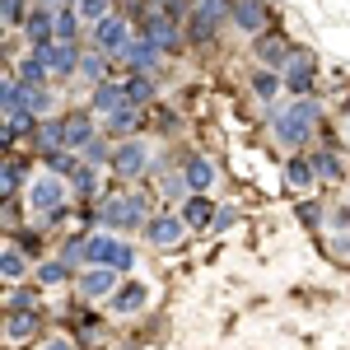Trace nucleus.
I'll use <instances>...</instances> for the list:
<instances>
[{"instance_id": "nucleus-6", "label": "nucleus", "mask_w": 350, "mask_h": 350, "mask_svg": "<svg viewBox=\"0 0 350 350\" xmlns=\"http://www.w3.org/2000/svg\"><path fill=\"white\" fill-rule=\"evenodd\" d=\"M94 42H98V52H126L131 47V24L126 19H117V14H108L103 24H94Z\"/></svg>"}, {"instance_id": "nucleus-20", "label": "nucleus", "mask_w": 350, "mask_h": 350, "mask_svg": "<svg viewBox=\"0 0 350 350\" xmlns=\"http://www.w3.org/2000/svg\"><path fill=\"white\" fill-rule=\"evenodd\" d=\"M19 84H24V89H33V94H38V89H42V84H47V66H42V61H38V56H28V61H19Z\"/></svg>"}, {"instance_id": "nucleus-9", "label": "nucleus", "mask_w": 350, "mask_h": 350, "mask_svg": "<svg viewBox=\"0 0 350 350\" xmlns=\"http://www.w3.org/2000/svg\"><path fill=\"white\" fill-rule=\"evenodd\" d=\"M112 168H117V178H140V168H145V140H122L112 150Z\"/></svg>"}, {"instance_id": "nucleus-7", "label": "nucleus", "mask_w": 350, "mask_h": 350, "mask_svg": "<svg viewBox=\"0 0 350 350\" xmlns=\"http://www.w3.org/2000/svg\"><path fill=\"white\" fill-rule=\"evenodd\" d=\"M229 19H234L243 33H252V38H257V33L267 38V24H271V14H267L262 0H234V14H229Z\"/></svg>"}, {"instance_id": "nucleus-22", "label": "nucleus", "mask_w": 350, "mask_h": 350, "mask_svg": "<svg viewBox=\"0 0 350 350\" xmlns=\"http://www.w3.org/2000/svg\"><path fill=\"white\" fill-rule=\"evenodd\" d=\"M80 75L94 84V89H98V84H108V80H103V75H108V56H103V52H89L80 61Z\"/></svg>"}, {"instance_id": "nucleus-38", "label": "nucleus", "mask_w": 350, "mask_h": 350, "mask_svg": "<svg viewBox=\"0 0 350 350\" xmlns=\"http://www.w3.org/2000/svg\"><path fill=\"white\" fill-rule=\"evenodd\" d=\"M0 5H5V24H10V28L19 24V19H28V14H24V0H0Z\"/></svg>"}, {"instance_id": "nucleus-17", "label": "nucleus", "mask_w": 350, "mask_h": 350, "mask_svg": "<svg viewBox=\"0 0 350 350\" xmlns=\"http://www.w3.org/2000/svg\"><path fill=\"white\" fill-rule=\"evenodd\" d=\"M145 304H150V285H140V280H126V285L117 290V299H112L117 313H140Z\"/></svg>"}, {"instance_id": "nucleus-36", "label": "nucleus", "mask_w": 350, "mask_h": 350, "mask_svg": "<svg viewBox=\"0 0 350 350\" xmlns=\"http://www.w3.org/2000/svg\"><path fill=\"white\" fill-rule=\"evenodd\" d=\"M187 178H183V173H173V178H163V196H168V201H183V196H187Z\"/></svg>"}, {"instance_id": "nucleus-21", "label": "nucleus", "mask_w": 350, "mask_h": 350, "mask_svg": "<svg viewBox=\"0 0 350 350\" xmlns=\"http://www.w3.org/2000/svg\"><path fill=\"white\" fill-rule=\"evenodd\" d=\"M33 332H38V318H33V313H10V318H5V336H10V341H28Z\"/></svg>"}, {"instance_id": "nucleus-27", "label": "nucleus", "mask_w": 350, "mask_h": 350, "mask_svg": "<svg viewBox=\"0 0 350 350\" xmlns=\"http://www.w3.org/2000/svg\"><path fill=\"white\" fill-rule=\"evenodd\" d=\"M280 75H275V70H257V75H252V89H257V98H275V94H280Z\"/></svg>"}, {"instance_id": "nucleus-29", "label": "nucleus", "mask_w": 350, "mask_h": 350, "mask_svg": "<svg viewBox=\"0 0 350 350\" xmlns=\"http://www.w3.org/2000/svg\"><path fill=\"white\" fill-rule=\"evenodd\" d=\"M75 19H80V10H56V42L75 38Z\"/></svg>"}, {"instance_id": "nucleus-35", "label": "nucleus", "mask_w": 350, "mask_h": 350, "mask_svg": "<svg viewBox=\"0 0 350 350\" xmlns=\"http://www.w3.org/2000/svg\"><path fill=\"white\" fill-rule=\"evenodd\" d=\"M80 19L103 24V19H108V0H80Z\"/></svg>"}, {"instance_id": "nucleus-24", "label": "nucleus", "mask_w": 350, "mask_h": 350, "mask_svg": "<svg viewBox=\"0 0 350 350\" xmlns=\"http://www.w3.org/2000/svg\"><path fill=\"white\" fill-rule=\"evenodd\" d=\"M257 56L262 61H280V56H290V42L280 33H267V38H257Z\"/></svg>"}, {"instance_id": "nucleus-14", "label": "nucleus", "mask_w": 350, "mask_h": 350, "mask_svg": "<svg viewBox=\"0 0 350 350\" xmlns=\"http://www.w3.org/2000/svg\"><path fill=\"white\" fill-rule=\"evenodd\" d=\"M178 215H183V224H187V229H215V215H219V211L206 201V196H187Z\"/></svg>"}, {"instance_id": "nucleus-39", "label": "nucleus", "mask_w": 350, "mask_h": 350, "mask_svg": "<svg viewBox=\"0 0 350 350\" xmlns=\"http://www.w3.org/2000/svg\"><path fill=\"white\" fill-rule=\"evenodd\" d=\"M84 159H89V163H103V159H108V145H103V135H98V140L84 150Z\"/></svg>"}, {"instance_id": "nucleus-3", "label": "nucleus", "mask_w": 350, "mask_h": 350, "mask_svg": "<svg viewBox=\"0 0 350 350\" xmlns=\"http://www.w3.org/2000/svg\"><path fill=\"white\" fill-rule=\"evenodd\" d=\"M61 201H66V187H61V178H56V173L33 178V187H28V206H33V211L61 219Z\"/></svg>"}, {"instance_id": "nucleus-23", "label": "nucleus", "mask_w": 350, "mask_h": 350, "mask_svg": "<svg viewBox=\"0 0 350 350\" xmlns=\"http://www.w3.org/2000/svg\"><path fill=\"white\" fill-rule=\"evenodd\" d=\"M150 98H154V84L145 80V75H131V80H126V103H131V108H145Z\"/></svg>"}, {"instance_id": "nucleus-16", "label": "nucleus", "mask_w": 350, "mask_h": 350, "mask_svg": "<svg viewBox=\"0 0 350 350\" xmlns=\"http://www.w3.org/2000/svg\"><path fill=\"white\" fill-rule=\"evenodd\" d=\"M183 178H187V187H191V196H206V187L215 183V163L211 159H187V168H183Z\"/></svg>"}, {"instance_id": "nucleus-19", "label": "nucleus", "mask_w": 350, "mask_h": 350, "mask_svg": "<svg viewBox=\"0 0 350 350\" xmlns=\"http://www.w3.org/2000/svg\"><path fill=\"white\" fill-rule=\"evenodd\" d=\"M313 178H318V168H313V159H304V154H295V159L285 163V183L290 187H313Z\"/></svg>"}, {"instance_id": "nucleus-30", "label": "nucleus", "mask_w": 350, "mask_h": 350, "mask_svg": "<svg viewBox=\"0 0 350 350\" xmlns=\"http://www.w3.org/2000/svg\"><path fill=\"white\" fill-rule=\"evenodd\" d=\"M108 122H112V131H135L140 126V108H122V112H112Z\"/></svg>"}, {"instance_id": "nucleus-25", "label": "nucleus", "mask_w": 350, "mask_h": 350, "mask_svg": "<svg viewBox=\"0 0 350 350\" xmlns=\"http://www.w3.org/2000/svg\"><path fill=\"white\" fill-rule=\"evenodd\" d=\"M24 271H28V262L14 252V247H5V252H0V275H5L10 285H14V280H24Z\"/></svg>"}, {"instance_id": "nucleus-28", "label": "nucleus", "mask_w": 350, "mask_h": 350, "mask_svg": "<svg viewBox=\"0 0 350 350\" xmlns=\"http://www.w3.org/2000/svg\"><path fill=\"white\" fill-rule=\"evenodd\" d=\"M196 14H206V19L219 28V19H224V14H234V0H201V5H196Z\"/></svg>"}, {"instance_id": "nucleus-26", "label": "nucleus", "mask_w": 350, "mask_h": 350, "mask_svg": "<svg viewBox=\"0 0 350 350\" xmlns=\"http://www.w3.org/2000/svg\"><path fill=\"white\" fill-rule=\"evenodd\" d=\"M313 168H318V178H327V183L341 178V159H336V150H318V154H313Z\"/></svg>"}, {"instance_id": "nucleus-34", "label": "nucleus", "mask_w": 350, "mask_h": 350, "mask_svg": "<svg viewBox=\"0 0 350 350\" xmlns=\"http://www.w3.org/2000/svg\"><path fill=\"white\" fill-rule=\"evenodd\" d=\"M38 280H42V285H61V280H66V262H42V267H38Z\"/></svg>"}, {"instance_id": "nucleus-31", "label": "nucleus", "mask_w": 350, "mask_h": 350, "mask_svg": "<svg viewBox=\"0 0 350 350\" xmlns=\"http://www.w3.org/2000/svg\"><path fill=\"white\" fill-rule=\"evenodd\" d=\"M19 178H24V163H14L10 154H5V178H0V191H5V196H14V183H19Z\"/></svg>"}, {"instance_id": "nucleus-18", "label": "nucleus", "mask_w": 350, "mask_h": 350, "mask_svg": "<svg viewBox=\"0 0 350 350\" xmlns=\"http://www.w3.org/2000/svg\"><path fill=\"white\" fill-rule=\"evenodd\" d=\"M126 108V84H98L94 89V112H103V117H112V112Z\"/></svg>"}, {"instance_id": "nucleus-42", "label": "nucleus", "mask_w": 350, "mask_h": 350, "mask_svg": "<svg viewBox=\"0 0 350 350\" xmlns=\"http://www.w3.org/2000/svg\"><path fill=\"white\" fill-rule=\"evenodd\" d=\"M42 350H70V341H47Z\"/></svg>"}, {"instance_id": "nucleus-40", "label": "nucleus", "mask_w": 350, "mask_h": 350, "mask_svg": "<svg viewBox=\"0 0 350 350\" xmlns=\"http://www.w3.org/2000/svg\"><path fill=\"white\" fill-rule=\"evenodd\" d=\"M28 108H33V112H47V108H52V94H47V89H38V94L28 98Z\"/></svg>"}, {"instance_id": "nucleus-15", "label": "nucleus", "mask_w": 350, "mask_h": 350, "mask_svg": "<svg viewBox=\"0 0 350 350\" xmlns=\"http://www.w3.org/2000/svg\"><path fill=\"white\" fill-rule=\"evenodd\" d=\"M117 247H122V243L108 239V234H89V239H84V262H89V267H112V262H117Z\"/></svg>"}, {"instance_id": "nucleus-10", "label": "nucleus", "mask_w": 350, "mask_h": 350, "mask_svg": "<svg viewBox=\"0 0 350 350\" xmlns=\"http://www.w3.org/2000/svg\"><path fill=\"white\" fill-rule=\"evenodd\" d=\"M140 38H150L159 52H163V47L173 52V47L183 42V33H178V19H173V14H154L150 24H140Z\"/></svg>"}, {"instance_id": "nucleus-2", "label": "nucleus", "mask_w": 350, "mask_h": 350, "mask_svg": "<svg viewBox=\"0 0 350 350\" xmlns=\"http://www.w3.org/2000/svg\"><path fill=\"white\" fill-rule=\"evenodd\" d=\"M94 224H108V229H135V224H150L145 219V196H112L94 211Z\"/></svg>"}, {"instance_id": "nucleus-4", "label": "nucleus", "mask_w": 350, "mask_h": 350, "mask_svg": "<svg viewBox=\"0 0 350 350\" xmlns=\"http://www.w3.org/2000/svg\"><path fill=\"white\" fill-rule=\"evenodd\" d=\"M285 89H295L299 98H308V89L318 84V61H313V52H290V66H285Z\"/></svg>"}, {"instance_id": "nucleus-11", "label": "nucleus", "mask_w": 350, "mask_h": 350, "mask_svg": "<svg viewBox=\"0 0 350 350\" xmlns=\"http://www.w3.org/2000/svg\"><path fill=\"white\" fill-rule=\"evenodd\" d=\"M122 61H126V70H131V75H150V70H154V61H159V47H154L150 38H140V33H135L131 47L122 52Z\"/></svg>"}, {"instance_id": "nucleus-13", "label": "nucleus", "mask_w": 350, "mask_h": 350, "mask_svg": "<svg viewBox=\"0 0 350 350\" xmlns=\"http://www.w3.org/2000/svg\"><path fill=\"white\" fill-rule=\"evenodd\" d=\"M145 234H150L154 247H173V243L187 234V224H183V215H154L150 224H145Z\"/></svg>"}, {"instance_id": "nucleus-8", "label": "nucleus", "mask_w": 350, "mask_h": 350, "mask_svg": "<svg viewBox=\"0 0 350 350\" xmlns=\"http://www.w3.org/2000/svg\"><path fill=\"white\" fill-rule=\"evenodd\" d=\"M61 126H66V150H89V145L98 140L89 112H66V117H61Z\"/></svg>"}, {"instance_id": "nucleus-41", "label": "nucleus", "mask_w": 350, "mask_h": 350, "mask_svg": "<svg viewBox=\"0 0 350 350\" xmlns=\"http://www.w3.org/2000/svg\"><path fill=\"white\" fill-rule=\"evenodd\" d=\"M234 219H239V211H234V206H229V211H219V215H215V229H229Z\"/></svg>"}, {"instance_id": "nucleus-37", "label": "nucleus", "mask_w": 350, "mask_h": 350, "mask_svg": "<svg viewBox=\"0 0 350 350\" xmlns=\"http://www.w3.org/2000/svg\"><path fill=\"white\" fill-rule=\"evenodd\" d=\"M299 219H304L308 229H323V206H313V201H304V206H299Z\"/></svg>"}, {"instance_id": "nucleus-5", "label": "nucleus", "mask_w": 350, "mask_h": 350, "mask_svg": "<svg viewBox=\"0 0 350 350\" xmlns=\"http://www.w3.org/2000/svg\"><path fill=\"white\" fill-rule=\"evenodd\" d=\"M33 56L47 66V75H56V80H66V75H70V70H75V66L84 61V56L75 52L70 42H47V47H38Z\"/></svg>"}, {"instance_id": "nucleus-1", "label": "nucleus", "mask_w": 350, "mask_h": 350, "mask_svg": "<svg viewBox=\"0 0 350 350\" xmlns=\"http://www.w3.org/2000/svg\"><path fill=\"white\" fill-rule=\"evenodd\" d=\"M318 122H323V103L318 98H295L275 117V135H280V145H304V140L318 135Z\"/></svg>"}, {"instance_id": "nucleus-33", "label": "nucleus", "mask_w": 350, "mask_h": 350, "mask_svg": "<svg viewBox=\"0 0 350 350\" xmlns=\"http://www.w3.org/2000/svg\"><path fill=\"white\" fill-rule=\"evenodd\" d=\"M75 191H80V196H94V191H98V173H94V168H75Z\"/></svg>"}, {"instance_id": "nucleus-12", "label": "nucleus", "mask_w": 350, "mask_h": 350, "mask_svg": "<svg viewBox=\"0 0 350 350\" xmlns=\"http://www.w3.org/2000/svg\"><path fill=\"white\" fill-rule=\"evenodd\" d=\"M112 290H122V285H117V271L112 267H89L80 275V295L84 299H108Z\"/></svg>"}, {"instance_id": "nucleus-32", "label": "nucleus", "mask_w": 350, "mask_h": 350, "mask_svg": "<svg viewBox=\"0 0 350 350\" xmlns=\"http://www.w3.org/2000/svg\"><path fill=\"white\" fill-rule=\"evenodd\" d=\"M187 28H191V42H211V33H215V24H211L206 14H191Z\"/></svg>"}]
</instances>
